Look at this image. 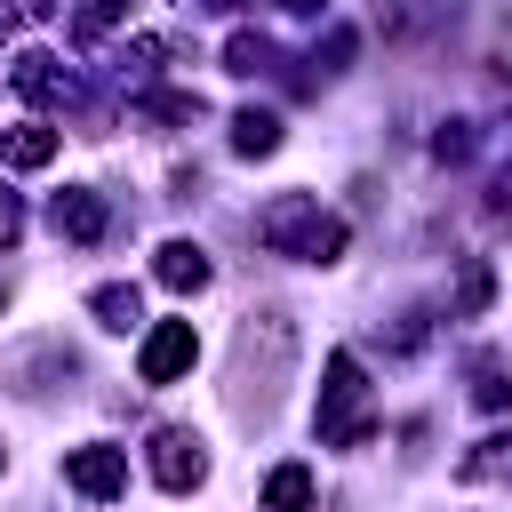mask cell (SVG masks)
<instances>
[{"label":"cell","instance_id":"obj_10","mask_svg":"<svg viewBox=\"0 0 512 512\" xmlns=\"http://www.w3.org/2000/svg\"><path fill=\"white\" fill-rule=\"evenodd\" d=\"M16 88H24L32 104H56V96H64V72H56V56H40V48H32V56H16Z\"/></svg>","mask_w":512,"mask_h":512},{"label":"cell","instance_id":"obj_2","mask_svg":"<svg viewBox=\"0 0 512 512\" xmlns=\"http://www.w3.org/2000/svg\"><path fill=\"white\" fill-rule=\"evenodd\" d=\"M320 440H328V448H360V440H368L360 360H352V352H336V360H328V384H320Z\"/></svg>","mask_w":512,"mask_h":512},{"label":"cell","instance_id":"obj_15","mask_svg":"<svg viewBox=\"0 0 512 512\" xmlns=\"http://www.w3.org/2000/svg\"><path fill=\"white\" fill-rule=\"evenodd\" d=\"M120 8H128V0H88V8H80V40H96V32H104Z\"/></svg>","mask_w":512,"mask_h":512},{"label":"cell","instance_id":"obj_14","mask_svg":"<svg viewBox=\"0 0 512 512\" xmlns=\"http://www.w3.org/2000/svg\"><path fill=\"white\" fill-rule=\"evenodd\" d=\"M488 296H496V280H488V264H472V272H464V288H456V304H464V312H480Z\"/></svg>","mask_w":512,"mask_h":512},{"label":"cell","instance_id":"obj_6","mask_svg":"<svg viewBox=\"0 0 512 512\" xmlns=\"http://www.w3.org/2000/svg\"><path fill=\"white\" fill-rule=\"evenodd\" d=\"M48 224H56L64 240H104V200H96V192H56V200H48Z\"/></svg>","mask_w":512,"mask_h":512},{"label":"cell","instance_id":"obj_11","mask_svg":"<svg viewBox=\"0 0 512 512\" xmlns=\"http://www.w3.org/2000/svg\"><path fill=\"white\" fill-rule=\"evenodd\" d=\"M232 152H248V160H264V152H280V120L248 104V112L232 120Z\"/></svg>","mask_w":512,"mask_h":512},{"label":"cell","instance_id":"obj_13","mask_svg":"<svg viewBox=\"0 0 512 512\" xmlns=\"http://www.w3.org/2000/svg\"><path fill=\"white\" fill-rule=\"evenodd\" d=\"M224 72H264V40L256 32H232L224 40Z\"/></svg>","mask_w":512,"mask_h":512},{"label":"cell","instance_id":"obj_4","mask_svg":"<svg viewBox=\"0 0 512 512\" xmlns=\"http://www.w3.org/2000/svg\"><path fill=\"white\" fill-rule=\"evenodd\" d=\"M64 480H72L80 496H120V488H128V456H120V448H104V440L64 448Z\"/></svg>","mask_w":512,"mask_h":512},{"label":"cell","instance_id":"obj_8","mask_svg":"<svg viewBox=\"0 0 512 512\" xmlns=\"http://www.w3.org/2000/svg\"><path fill=\"white\" fill-rule=\"evenodd\" d=\"M0 160H8V168H48V160H56V128H40V120L8 128V136H0Z\"/></svg>","mask_w":512,"mask_h":512},{"label":"cell","instance_id":"obj_7","mask_svg":"<svg viewBox=\"0 0 512 512\" xmlns=\"http://www.w3.org/2000/svg\"><path fill=\"white\" fill-rule=\"evenodd\" d=\"M152 272H160V288H176V296H192V288H208V256H200L192 240H168Z\"/></svg>","mask_w":512,"mask_h":512},{"label":"cell","instance_id":"obj_3","mask_svg":"<svg viewBox=\"0 0 512 512\" xmlns=\"http://www.w3.org/2000/svg\"><path fill=\"white\" fill-rule=\"evenodd\" d=\"M192 360H200V336H192V320H160V328L144 336V352H136V376H144V384H176Z\"/></svg>","mask_w":512,"mask_h":512},{"label":"cell","instance_id":"obj_17","mask_svg":"<svg viewBox=\"0 0 512 512\" xmlns=\"http://www.w3.org/2000/svg\"><path fill=\"white\" fill-rule=\"evenodd\" d=\"M280 8H288V16H320L328 0H280Z\"/></svg>","mask_w":512,"mask_h":512},{"label":"cell","instance_id":"obj_5","mask_svg":"<svg viewBox=\"0 0 512 512\" xmlns=\"http://www.w3.org/2000/svg\"><path fill=\"white\" fill-rule=\"evenodd\" d=\"M200 472H208V456H200V440H192V432H160V440H152V480H160L168 496L200 488Z\"/></svg>","mask_w":512,"mask_h":512},{"label":"cell","instance_id":"obj_16","mask_svg":"<svg viewBox=\"0 0 512 512\" xmlns=\"http://www.w3.org/2000/svg\"><path fill=\"white\" fill-rule=\"evenodd\" d=\"M16 232H24V200H16V192H8V184H0V248H8V240H16Z\"/></svg>","mask_w":512,"mask_h":512},{"label":"cell","instance_id":"obj_9","mask_svg":"<svg viewBox=\"0 0 512 512\" xmlns=\"http://www.w3.org/2000/svg\"><path fill=\"white\" fill-rule=\"evenodd\" d=\"M264 512H312V472L304 464H280L264 480Z\"/></svg>","mask_w":512,"mask_h":512},{"label":"cell","instance_id":"obj_1","mask_svg":"<svg viewBox=\"0 0 512 512\" xmlns=\"http://www.w3.org/2000/svg\"><path fill=\"white\" fill-rule=\"evenodd\" d=\"M256 240L280 248V256H304V264H336V256H344V224L320 216L312 192H280V200L256 216Z\"/></svg>","mask_w":512,"mask_h":512},{"label":"cell","instance_id":"obj_12","mask_svg":"<svg viewBox=\"0 0 512 512\" xmlns=\"http://www.w3.org/2000/svg\"><path fill=\"white\" fill-rule=\"evenodd\" d=\"M88 312H96L104 328H136V288H128V280H104V288L88 296Z\"/></svg>","mask_w":512,"mask_h":512}]
</instances>
